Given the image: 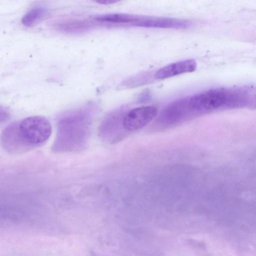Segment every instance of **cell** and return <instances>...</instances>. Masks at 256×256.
<instances>
[{"mask_svg":"<svg viewBox=\"0 0 256 256\" xmlns=\"http://www.w3.org/2000/svg\"><path fill=\"white\" fill-rule=\"evenodd\" d=\"M250 88H215L188 98L192 112H204L218 109L248 106L252 102Z\"/></svg>","mask_w":256,"mask_h":256,"instance_id":"1","label":"cell"},{"mask_svg":"<svg viewBox=\"0 0 256 256\" xmlns=\"http://www.w3.org/2000/svg\"><path fill=\"white\" fill-rule=\"evenodd\" d=\"M19 127L22 140L28 149L43 144L52 132L49 120L40 116L24 119L20 123Z\"/></svg>","mask_w":256,"mask_h":256,"instance_id":"2","label":"cell"},{"mask_svg":"<svg viewBox=\"0 0 256 256\" xmlns=\"http://www.w3.org/2000/svg\"><path fill=\"white\" fill-rule=\"evenodd\" d=\"M88 118L84 114L76 113L62 118L58 125L56 143L78 142L88 132Z\"/></svg>","mask_w":256,"mask_h":256,"instance_id":"3","label":"cell"},{"mask_svg":"<svg viewBox=\"0 0 256 256\" xmlns=\"http://www.w3.org/2000/svg\"><path fill=\"white\" fill-rule=\"evenodd\" d=\"M158 112V108L153 106L133 108L124 115L123 127L126 130L130 132L142 129L156 117Z\"/></svg>","mask_w":256,"mask_h":256,"instance_id":"4","label":"cell"},{"mask_svg":"<svg viewBox=\"0 0 256 256\" xmlns=\"http://www.w3.org/2000/svg\"><path fill=\"white\" fill-rule=\"evenodd\" d=\"M132 24L144 28H186L190 26L191 22L188 20L169 18L136 16Z\"/></svg>","mask_w":256,"mask_h":256,"instance_id":"5","label":"cell"},{"mask_svg":"<svg viewBox=\"0 0 256 256\" xmlns=\"http://www.w3.org/2000/svg\"><path fill=\"white\" fill-rule=\"evenodd\" d=\"M20 123H13L3 130L0 136V141L4 148L12 152H24L29 149L21 136Z\"/></svg>","mask_w":256,"mask_h":256,"instance_id":"6","label":"cell"},{"mask_svg":"<svg viewBox=\"0 0 256 256\" xmlns=\"http://www.w3.org/2000/svg\"><path fill=\"white\" fill-rule=\"evenodd\" d=\"M196 68V62L192 59L170 64L159 69L155 74L157 78L164 79L182 74L191 72Z\"/></svg>","mask_w":256,"mask_h":256,"instance_id":"7","label":"cell"},{"mask_svg":"<svg viewBox=\"0 0 256 256\" xmlns=\"http://www.w3.org/2000/svg\"><path fill=\"white\" fill-rule=\"evenodd\" d=\"M192 111L188 104V98H183L170 106L162 114V120L167 122H175L184 118Z\"/></svg>","mask_w":256,"mask_h":256,"instance_id":"8","label":"cell"},{"mask_svg":"<svg viewBox=\"0 0 256 256\" xmlns=\"http://www.w3.org/2000/svg\"><path fill=\"white\" fill-rule=\"evenodd\" d=\"M92 26L90 22L84 20L69 22L56 26L58 30L68 33L82 32L89 30Z\"/></svg>","mask_w":256,"mask_h":256,"instance_id":"9","label":"cell"},{"mask_svg":"<svg viewBox=\"0 0 256 256\" xmlns=\"http://www.w3.org/2000/svg\"><path fill=\"white\" fill-rule=\"evenodd\" d=\"M136 16L124 14H110L99 15L94 17L95 20L111 23L117 24H132L136 18Z\"/></svg>","mask_w":256,"mask_h":256,"instance_id":"10","label":"cell"},{"mask_svg":"<svg viewBox=\"0 0 256 256\" xmlns=\"http://www.w3.org/2000/svg\"><path fill=\"white\" fill-rule=\"evenodd\" d=\"M46 13V10L44 8H34L24 16L22 22L26 26L32 27L38 22Z\"/></svg>","mask_w":256,"mask_h":256,"instance_id":"11","label":"cell"},{"mask_svg":"<svg viewBox=\"0 0 256 256\" xmlns=\"http://www.w3.org/2000/svg\"><path fill=\"white\" fill-rule=\"evenodd\" d=\"M9 115L8 110L0 105V124L6 122L8 118Z\"/></svg>","mask_w":256,"mask_h":256,"instance_id":"12","label":"cell"},{"mask_svg":"<svg viewBox=\"0 0 256 256\" xmlns=\"http://www.w3.org/2000/svg\"><path fill=\"white\" fill-rule=\"evenodd\" d=\"M121 0H95V1L100 4H109L116 3Z\"/></svg>","mask_w":256,"mask_h":256,"instance_id":"13","label":"cell"}]
</instances>
